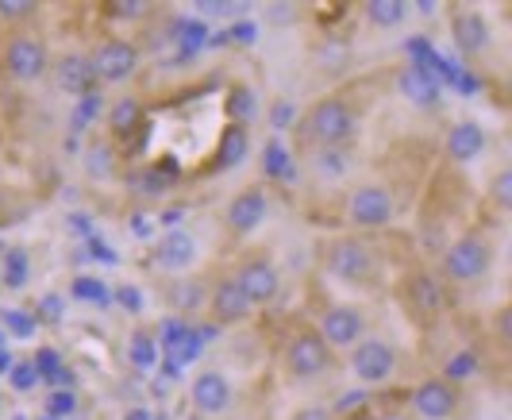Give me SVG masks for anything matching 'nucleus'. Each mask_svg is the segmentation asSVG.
Here are the masks:
<instances>
[{
  "label": "nucleus",
  "instance_id": "1",
  "mask_svg": "<svg viewBox=\"0 0 512 420\" xmlns=\"http://www.w3.org/2000/svg\"><path fill=\"white\" fill-rule=\"evenodd\" d=\"M359 132V120L347 101L339 97H320L316 105L308 108L305 116V135L316 147H343L351 143V135Z\"/></svg>",
  "mask_w": 512,
  "mask_h": 420
},
{
  "label": "nucleus",
  "instance_id": "2",
  "mask_svg": "<svg viewBox=\"0 0 512 420\" xmlns=\"http://www.w3.org/2000/svg\"><path fill=\"white\" fill-rule=\"evenodd\" d=\"M324 270L347 286H366L374 278V255L362 239H332L324 247Z\"/></svg>",
  "mask_w": 512,
  "mask_h": 420
},
{
  "label": "nucleus",
  "instance_id": "3",
  "mask_svg": "<svg viewBox=\"0 0 512 420\" xmlns=\"http://www.w3.org/2000/svg\"><path fill=\"white\" fill-rule=\"evenodd\" d=\"M493 266V247L482 236H462L443 251V274L451 282H478Z\"/></svg>",
  "mask_w": 512,
  "mask_h": 420
},
{
  "label": "nucleus",
  "instance_id": "4",
  "mask_svg": "<svg viewBox=\"0 0 512 420\" xmlns=\"http://www.w3.org/2000/svg\"><path fill=\"white\" fill-rule=\"evenodd\" d=\"M89 66H93V78L104 85H116V81H128L139 66V51L131 47L128 39H104L89 54Z\"/></svg>",
  "mask_w": 512,
  "mask_h": 420
},
{
  "label": "nucleus",
  "instance_id": "5",
  "mask_svg": "<svg viewBox=\"0 0 512 420\" xmlns=\"http://www.w3.org/2000/svg\"><path fill=\"white\" fill-rule=\"evenodd\" d=\"M393 212H397V201H393V193L385 185H359L351 193V201H347V216L359 228H382V224L393 220Z\"/></svg>",
  "mask_w": 512,
  "mask_h": 420
},
{
  "label": "nucleus",
  "instance_id": "6",
  "mask_svg": "<svg viewBox=\"0 0 512 420\" xmlns=\"http://www.w3.org/2000/svg\"><path fill=\"white\" fill-rule=\"evenodd\" d=\"M328 363H332V351L316 332H297L285 347V367L293 378H316L328 370Z\"/></svg>",
  "mask_w": 512,
  "mask_h": 420
},
{
  "label": "nucleus",
  "instance_id": "7",
  "mask_svg": "<svg viewBox=\"0 0 512 420\" xmlns=\"http://www.w3.org/2000/svg\"><path fill=\"white\" fill-rule=\"evenodd\" d=\"M459 409V390L447 378H428L412 390V413L420 420H451Z\"/></svg>",
  "mask_w": 512,
  "mask_h": 420
},
{
  "label": "nucleus",
  "instance_id": "8",
  "mask_svg": "<svg viewBox=\"0 0 512 420\" xmlns=\"http://www.w3.org/2000/svg\"><path fill=\"white\" fill-rule=\"evenodd\" d=\"M4 70H8V78L16 81L43 78V70H47V47H43V39H35V35L8 39V47H4Z\"/></svg>",
  "mask_w": 512,
  "mask_h": 420
},
{
  "label": "nucleus",
  "instance_id": "9",
  "mask_svg": "<svg viewBox=\"0 0 512 420\" xmlns=\"http://www.w3.org/2000/svg\"><path fill=\"white\" fill-rule=\"evenodd\" d=\"M351 370H355L359 382L378 386L397 370V351L385 340H359V347L351 351Z\"/></svg>",
  "mask_w": 512,
  "mask_h": 420
},
{
  "label": "nucleus",
  "instance_id": "10",
  "mask_svg": "<svg viewBox=\"0 0 512 420\" xmlns=\"http://www.w3.org/2000/svg\"><path fill=\"white\" fill-rule=\"evenodd\" d=\"M362 332H366V316L355 305H332L320 316V332L316 336L328 347H355Z\"/></svg>",
  "mask_w": 512,
  "mask_h": 420
},
{
  "label": "nucleus",
  "instance_id": "11",
  "mask_svg": "<svg viewBox=\"0 0 512 420\" xmlns=\"http://www.w3.org/2000/svg\"><path fill=\"white\" fill-rule=\"evenodd\" d=\"M235 282H239V289L247 293L251 305H270V301L278 297V289H282L278 266L270 263V259H262V255H258V259H247V263L239 266Z\"/></svg>",
  "mask_w": 512,
  "mask_h": 420
},
{
  "label": "nucleus",
  "instance_id": "12",
  "mask_svg": "<svg viewBox=\"0 0 512 420\" xmlns=\"http://www.w3.org/2000/svg\"><path fill=\"white\" fill-rule=\"evenodd\" d=\"M451 35H455V47H459L466 58L486 54L489 43H493V31H489L486 16H482L478 8H459L455 20H451Z\"/></svg>",
  "mask_w": 512,
  "mask_h": 420
},
{
  "label": "nucleus",
  "instance_id": "13",
  "mask_svg": "<svg viewBox=\"0 0 512 420\" xmlns=\"http://www.w3.org/2000/svg\"><path fill=\"white\" fill-rule=\"evenodd\" d=\"M51 78H54V85H58L62 93H70V97H89L93 85H97L93 66H89V54H77V51L62 54V58L54 62Z\"/></svg>",
  "mask_w": 512,
  "mask_h": 420
},
{
  "label": "nucleus",
  "instance_id": "14",
  "mask_svg": "<svg viewBox=\"0 0 512 420\" xmlns=\"http://www.w3.org/2000/svg\"><path fill=\"white\" fill-rule=\"evenodd\" d=\"M151 259L158 270H189L193 259H197V239L189 236V232H181V228H174V232H166L154 243Z\"/></svg>",
  "mask_w": 512,
  "mask_h": 420
},
{
  "label": "nucleus",
  "instance_id": "15",
  "mask_svg": "<svg viewBox=\"0 0 512 420\" xmlns=\"http://www.w3.org/2000/svg\"><path fill=\"white\" fill-rule=\"evenodd\" d=\"M262 220H266V193H262V189H243V193L231 197V205H228L231 232L247 236V232H255Z\"/></svg>",
  "mask_w": 512,
  "mask_h": 420
},
{
  "label": "nucleus",
  "instance_id": "16",
  "mask_svg": "<svg viewBox=\"0 0 512 420\" xmlns=\"http://www.w3.org/2000/svg\"><path fill=\"white\" fill-rule=\"evenodd\" d=\"M397 85H401V93H405L416 108H436L439 105V78L428 70V66H420V62L405 66V70H401V78H397Z\"/></svg>",
  "mask_w": 512,
  "mask_h": 420
},
{
  "label": "nucleus",
  "instance_id": "17",
  "mask_svg": "<svg viewBox=\"0 0 512 420\" xmlns=\"http://www.w3.org/2000/svg\"><path fill=\"white\" fill-rule=\"evenodd\" d=\"M231 401V386L220 370H205L193 378V405L201 413H224Z\"/></svg>",
  "mask_w": 512,
  "mask_h": 420
},
{
  "label": "nucleus",
  "instance_id": "18",
  "mask_svg": "<svg viewBox=\"0 0 512 420\" xmlns=\"http://www.w3.org/2000/svg\"><path fill=\"white\" fill-rule=\"evenodd\" d=\"M251 301H247V293L239 289L235 278H224L220 286L212 289V316L220 320V324H235V320H243V316H251Z\"/></svg>",
  "mask_w": 512,
  "mask_h": 420
},
{
  "label": "nucleus",
  "instance_id": "19",
  "mask_svg": "<svg viewBox=\"0 0 512 420\" xmlns=\"http://www.w3.org/2000/svg\"><path fill=\"white\" fill-rule=\"evenodd\" d=\"M486 151V128L474 120H462L447 132V158L451 162H470Z\"/></svg>",
  "mask_w": 512,
  "mask_h": 420
},
{
  "label": "nucleus",
  "instance_id": "20",
  "mask_svg": "<svg viewBox=\"0 0 512 420\" xmlns=\"http://www.w3.org/2000/svg\"><path fill=\"white\" fill-rule=\"evenodd\" d=\"M247 155V128H239V124H231L224 139H220V147H216V158H212V174H224L231 166H239Z\"/></svg>",
  "mask_w": 512,
  "mask_h": 420
},
{
  "label": "nucleus",
  "instance_id": "21",
  "mask_svg": "<svg viewBox=\"0 0 512 420\" xmlns=\"http://www.w3.org/2000/svg\"><path fill=\"white\" fill-rule=\"evenodd\" d=\"M409 301L420 309V313H436L439 305H443V293H439V282L436 278H428V274H412L409 278Z\"/></svg>",
  "mask_w": 512,
  "mask_h": 420
},
{
  "label": "nucleus",
  "instance_id": "22",
  "mask_svg": "<svg viewBox=\"0 0 512 420\" xmlns=\"http://www.w3.org/2000/svg\"><path fill=\"white\" fill-rule=\"evenodd\" d=\"M312 170L320 174V178H332L339 182L343 174H347V166H351V158L343 155V147H312Z\"/></svg>",
  "mask_w": 512,
  "mask_h": 420
},
{
  "label": "nucleus",
  "instance_id": "23",
  "mask_svg": "<svg viewBox=\"0 0 512 420\" xmlns=\"http://www.w3.org/2000/svg\"><path fill=\"white\" fill-rule=\"evenodd\" d=\"M362 12H366V20L374 27H397V24H405L409 4H405V0H370Z\"/></svg>",
  "mask_w": 512,
  "mask_h": 420
},
{
  "label": "nucleus",
  "instance_id": "24",
  "mask_svg": "<svg viewBox=\"0 0 512 420\" xmlns=\"http://www.w3.org/2000/svg\"><path fill=\"white\" fill-rule=\"evenodd\" d=\"M139 120H143V105H139L135 97L116 101L112 112H108V128H112V135H131L135 128H139Z\"/></svg>",
  "mask_w": 512,
  "mask_h": 420
},
{
  "label": "nucleus",
  "instance_id": "25",
  "mask_svg": "<svg viewBox=\"0 0 512 420\" xmlns=\"http://www.w3.org/2000/svg\"><path fill=\"white\" fill-rule=\"evenodd\" d=\"M128 359H131V367L151 370L154 363H158V347H154L151 336H143V332H135V336H131V351H128Z\"/></svg>",
  "mask_w": 512,
  "mask_h": 420
},
{
  "label": "nucleus",
  "instance_id": "26",
  "mask_svg": "<svg viewBox=\"0 0 512 420\" xmlns=\"http://www.w3.org/2000/svg\"><path fill=\"white\" fill-rule=\"evenodd\" d=\"M0 320H4V324H8V332H12V336H20V340H27V336L35 332V324H39L35 313H27V309H8Z\"/></svg>",
  "mask_w": 512,
  "mask_h": 420
},
{
  "label": "nucleus",
  "instance_id": "27",
  "mask_svg": "<svg viewBox=\"0 0 512 420\" xmlns=\"http://www.w3.org/2000/svg\"><path fill=\"white\" fill-rule=\"evenodd\" d=\"M316 62H320L324 70H339V66L347 62V47H343L339 39H328V43L316 47Z\"/></svg>",
  "mask_w": 512,
  "mask_h": 420
},
{
  "label": "nucleus",
  "instance_id": "28",
  "mask_svg": "<svg viewBox=\"0 0 512 420\" xmlns=\"http://www.w3.org/2000/svg\"><path fill=\"white\" fill-rule=\"evenodd\" d=\"M489 197L497 209H512V170H497V178L489 185Z\"/></svg>",
  "mask_w": 512,
  "mask_h": 420
},
{
  "label": "nucleus",
  "instance_id": "29",
  "mask_svg": "<svg viewBox=\"0 0 512 420\" xmlns=\"http://www.w3.org/2000/svg\"><path fill=\"white\" fill-rule=\"evenodd\" d=\"M201 282H178V286H170V301L181 305V309H197L201 305Z\"/></svg>",
  "mask_w": 512,
  "mask_h": 420
},
{
  "label": "nucleus",
  "instance_id": "30",
  "mask_svg": "<svg viewBox=\"0 0 512 420\" xmlns=\"http://www.w3.org/2000/svg\"><path fill=\"white\" fill-rule=\"evenodd\" d=\"M193 8L201 16H239V12H247V4H231V0H197Z\"/></svg>",
  "mask_w": 512,
  "mask_h": 420
},
{
  "label": "nucleus",
  "instance_id": "31",
  "mask_svg": "<svg viewBox=\"0 0 512 420\" xmlns=\"http://www.w3.org/2000/svg\"><path fill=\"white\" fill-rule=\"evenodd\" d=\"M143 12H147L143 0H112V4H108V16H112V20H135V16H143Z\"/></svg>",
  "mask_w": 512,
  "mask_h": 420
},
{
  "label": "nucleus",
  "instance_id": "32",
  "mask_svg": "<svg viewBox=\"0 0 512 420\" xmlns=\"http://www.w3.org/2000/svg\"><path fill=\"white\" fill-rule=\"evenodd\" d=\"M27 282V251H12L8 255V286L20 289Z\"/></svg>",
  "mask_w": 512,
  "mask_h": 420
},
{
  "label": "nucleus",
  "instance_id": "33",
  "mask_svg": "<svg viewBox=\"0 0 512 420\" xmlns=\"http://www.w3.org/2000/svg\"><path fill=\"white\" fill-rule=\"evenodd\" d=\"M31 12H35L31 0H0V16H4V20H27Z\"/></svg>",
  "mask_w": 512,
  "mask_h": 420
},
{
  "label": "nucleus",
  "instance_id": "34",
  "mask_svg": "<svg viewBox=\"0 0 512 420\" xmlns=\"http://www.w3.org/2000/svg\"><path fill=\"white\" fill-rule=\"evenodd\" d=\"M35 320H39V324H58V320H62V301H58V297H43L39 309H35Z\"/></svg>",
  "mask_w": 512,
  "mask_h": 420
},
{
  "label": "nucleus",
  "instance_id": "35",
  "mask_svg": "<svg viewBox=\"0 0 512 420\" xmlns=\"http://www.w3.org/2000/svg\"><path fill=\"white\" fill-rule=\"evenodd\" d=\"M35 378H39V370H35V363H24V367H12V382H16V390H31V386H35Z\"/></svg>",
  "mask_w": 512,
  "mask_h": 420
},
{
  "label": "nucleus",
  "instance_id": "36",
  "mask_svg": "<svg viewBox=\"0 0 512 420\" xmlns=\"http://www.w3.org/2000/svg\"><path fill=\"white\" fill-rule=\"evenodd\" d=\"M266 166H274L270 174H285V170H289V162H285L282 143H270V147H266Z\"/></svg>",
  "mask_w": 512,
  "mask_h": 420
},
{
  "label": "nucleus",
  "instance_id": "37",
  "mask_svg": "<svg viewBox=\"0 0 512 420\" xmlns=\"http://www.w3.org/2000/svg\"><path fill=\"white\" fill-rule=\"evenodd\" d=\"M235 112H239V128H243V120L251 116V93H247V89H239V93L231 97V116H235Z\"/></svg>",
  "mask_w": 512,
  "mask_h": 420
},
{
  "label": "nucleus",
  "instance_id": "38",
  "mask_svg": "<svg viewBox=\"0 0 512 420\" xmlns=\"http://www.w3.org/2000/svg\"><path fill=\"white\" fill-rule=\"evenodd\" d=\"M89 166H93V174L104 178L108 170H112V162H108V147H93V155H89Z\"/></svg>",
  "mask_w": 512,
  "mask_h": 420
},
{
  "label": "nucleus",
  "instance_id": "39",
  "mask_svg": "<svg viewBox=\"0 0 512 420\" xmlns=\"http://www.w3.org/2000/svg\"><path fill=\"white\" fill-rule=\"evenodd\" d=\"M74 293H77V297H85V301H104V297H101L104 289L97 286V282H81V278H77V282H74Z\"/></svg>",
  "mask_w": 512,
  "mask_h": 420
},
{
  "label": "nucleus",
  "instance_id": "40",
  "mask_svg": "<svg viewBox=\"0 0 512 420\" xmlns=\"http://www.w3.org/2000/svg\"><path fill=\"white\" fill-rule=\"evenodd\" d=\"M70 409H74V397L70 394H58L47 401V413H70Z\"/></svg>",
  "mask_w": 512,
  "mask_h": 420
},
{
  "label": "nucleus",
  "instance_id": "41",
  "mask_svg": "<svg viewBox=\"0 0 512 420\" xmlns=\"http://www.w3.org/2000/svg\"><path fill=\"white\" fill-rule=\"evenodd\" d=\"M274 120H278V124H285V120H289V105H285V101H278V105H274Z\"/></svg>",
  "mask_w": 512,
  "mask_h": 420
},
{
  "label": "nucleus",
  "instance_id": "42",
  "mask_svg": "<svg viewBox=\"0 0 512 420\" xmlns=\"http://www.w3.org/2000/svg\"><path fill=\"white\" fill-rule=\"evenodd\" d=\"M128 420H151V413H143V409H135V413H128Z\"/></svg>",
  "mask_w": 512,
  "mask_h": 420
},
{
  "label": "nucleus",
  "instance_id": "43",
  "mask_svg": "<svg viewBox=\"0 0 512 420\" xmlns=\"http://www.w3.org/2000/svg\"><path fill=\"white\" fill-rule=\"evenodd\" d=\"M370 420H409V417H401V413H385V417H370Z\"/></svg>",
  "mask_w": 512,
  "mask_h": 420
},
{
  "label": "nucleus",
  "instance_id": "44",
  "mask_svg": "<svg viewBox=\"0 0 512 420\" xmlns=\"http://www.w3.org/2000/svg\"><path fill=\"white\" fill-rule=\"evenodd\" d=\"M0 209H4V197H0Z\"/></svg>",
  "mask_w": 512,
  "mask_h": 420
}]
</instances>
